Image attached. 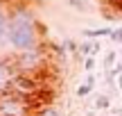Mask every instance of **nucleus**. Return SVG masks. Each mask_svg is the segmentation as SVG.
Segmentation results:
<instances>
[{
  "instance_id": "obj_14",
  "label": "nucleus",
  "mask_w": 122,
  "mask_h": 116,
  "mask_svg": "<svg viewBox=\"0 0 122 116\" xmlns=\"http://www.w3.org/2000/svg\"><path fill=\"white\" fill-rule=\"evenodd\" d=\"M84 68H86V71H93V68H95V59L86 57V59H84Z\"/></svg>"
},
{
  "instance_id": "obj_16",
  "label": "nucleus",
  "mask_w": 122,
  "mask_h": 116,
  "mask_svg": "<svg viewBox=\"0 0 122 116\" xmlns=\"http://www.w3.org/2000/svg\"><path fill=\"white\" fill-rule=\"evenodd\" d=\"M118 87H120V91H122V75H118Z\"/></svg>"
},
{
  "instance_id": "obj_5",
  "label": "nucleus",
  "mask_w": 122,
  "mask_h": 116,
  "mask_svg": "<svg viewBox=\"0 0 122 116\" xmlns=\"http://www.w3.org/2000/svg\"><path fill=\"white\" fill-rule=\"evenodd\" d=\"M9 7L5 0H0V46L7 43V25H9Z\"/></svg>"
},
{
  "instance_id": "obj_3",
  "label": "nucleus",
  "mask_w": 122,
  "mask_h": 116,
  "mask_svg": "<svg viewBox=\"0 0 122 116\" xmlns=\"http://www.w3.org/2000/svg\"><path fill=\"white\" fill-rule=\"evenodd\" d=\"M34 105L27 98H20L16 93L0 96V116H32Z\"/></svg>"
},
{
  "instance_id": "obj_4",
  "label": "nucleus",
  "mask_w": 122,
  "mask_h": 116,
  "mask_svg": "<svg viewBox=\"0 0 122 116\" xmlns=\"http://www.w3.org/2000/svg\"><path fill=\"white\" fill-rule=\"evenodd\" d=\"M16 75H18V71H16L11 59H0V96L11 93V87H14Z\"/></svg>"
},
{
  "instance_id": "obj_10",
  "label": "nucleus",
  "mask_w": 122,
  "mask_h": 116,
  "mask_svg": "<svg viewBox=\"0 0 122 116\" xmlns=\"http://www.w3.org/2000/svg\"><path fill=\"white\" fill-rule=\"evenodd\" d=\"M91 89H93V87H88L86 82H84V84L77 87V91H75V93H77V98H86V96L91 93Z\"/></svg>"
},
{
  "instance_id": "obj_12",
  "label": "nucleus",
  "mask_w": 122,
  "mask_h": 116,
  "mask_svg": "<svg viewBox=\"0 0 122 116\" xmlns=\"http://www.w3.org/2000/svg\"><path fill=\"white\" fill-rule=\"evenodd\" d=\"M111 41H115V43H122V27H115L113 34H111Z\"/></svg>"
},
{
  "instance_id": "obj_11",
  "label": "nucleus",
  "mask_w": 122,
  "mask_h": 116,
  "mask_svg": "<svg viewBox=\"0 0 122 116\" xmlns=\"http://www.w3.org/2000/svg\"><path fill=\"white\" fill-rule=\"evenodd\" d=\"M79 52H81V55H88V57H91V55H93V41H84V43L79 46Z\"/></svg>"
},
{
  "instance_id": "obj_7",
  "label": "nucleus",
  "mask_w": 122,
  "mask_h": 116,
  "mask_svg": "<svg viewBox=\"0 0 122 116\" xmlns=\"http://www.w3.org/2000/svg\"><path fill=\"white\" fill-rule=\"evenodd\" d=\"M109 105H111V100H109V96H106V93H100L95 98V109H100V112L109 109Z\"/></svg>"
},
{
  "instance_id": "obj_8",
  "label": "nucleus",
  "mask_w": 122,
  "mask_h": 116,
  "mask_svg": "<svg viewBox=\"0 0 122 116\" xmlns=\"http://www.w3.org/2000/svg\"><path fill=\"white\" fill-rule=\"evenodd\" d=\"M34 116H61V112H59V109H54V107H41Z\"/></svg>"
},
{
  "instance_id": "obj_6",
  "label": "nucleus",
  "mask_w": 122,
  "mask_h": 116,
  "mask_svg": "<svg viewBox=\"0 0 122 116\" xmlns=\"http://www.w3.org/2000/svg\"><path fill=\"white\" fill-rule=\"evenodd\" d=\"M81 34L86 36V39L97 41V39H102V36H111V34H113V30H111V27H95V30H84Z\"/></svg>"
},
{
  "instance_id": "obj_2",
  "label": "nucleus",
  "mask_w": 122,
  "mask_h": 116,
  "mask_svg": "<svg viewBox=\"0 0 122 116\" xmlns=\"http://www.w3.org/2000/svg\"><path fill=\"white\" fill-rule=\"evenodd\" d=\"M14 66H16L18 73L23 75H36V73L45 71V64H48V52L43 50V46H36L32 50H23V52H16L11 57Z\"/></svg>"
},
{
  "instance_id": "obj_13",
  "label": "nucleus",
  "mask_w": 122,
  "mask_h": 116,
  "mask_svg": "<svg viewBox=\"0 0 122 116\" xmlns=\"http://www.w3.org/2000/svg\"><path fill=\"white\" fill-rule=\"evenodd\" d=\"M68 2L72 5V7H77L79 12H86V9H88V7H86V2H81V0H68Z\"/></svg>"
},
{
  "instance_id": "obj_9",
  "label": "nucleus",
  "mask_w": 122,
  "mask_h": 116,
  "mask_svg": "<svg viewBox=\"0 0 122 116\" xmlns=\"http://www.w3.org/2000/svg\"><path fill=\"white\" fill-rule=\"evenodd\" d=\"M113 66H115V52H113V50H109L106 57H104V68H106V71H111Z\"/></svg>"
},
{
  "instance_id": "obj_1",
  "label": "nucleus",
  "mask_w": 122,
  "mask_h": 116,
  "mask_svg": "<svg viewBox=\"0 0 122 116\" xmlns=\"http://www.w3.org/2000/svg\"><path fill=\"white\" fill-rule=\"evenodd\" d=\"M7 43L16 52L32 50L41 46V23L34 9L25 2L9 7V25H7Z\"/></svg>"
},
{
  "instance_id": "obj_15",
  "label": "nucleus",
  "mask_w": 122,
  "mask_h": 116,
  "mask_svg": "<svg viewBox=\"0 0 122 116\" xmlns=\"http://www.w3.org/2000/svg\"><path fill=\"white\" fill-rule=\"evenodd\" d=\"M86 84H88V87H95V77L88 75V77H86Z\"/></svg>"
}]
</instances>
